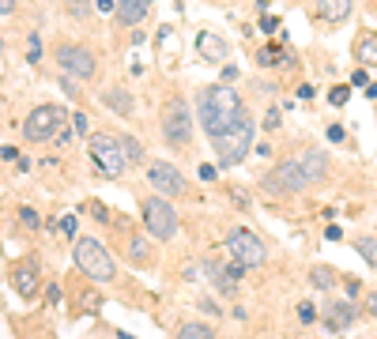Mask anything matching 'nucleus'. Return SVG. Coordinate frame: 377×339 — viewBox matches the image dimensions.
<instances>
[{"label":"nucleus","instance_id":"1","mask_svg":"<svg viewBox=\"0 0 377 339\" xmlns=\"http://www.w3.org/2000/svg\"><path fill=\"white\" fill-rule=\"evenodd\" d=\"M242 110H245L242 99H238L227 83L204 87V91L196 94V117H200V125H204L207 140H215V136L227 132V128L242 117Z\"/></svg>","mask_w":377,"mask_h":339},{"label":"nucleus","instance_id":"2","mask_svg":"<svg viewBox=\"0 0 377 339\" xmlns=\"http://www.w3.org/2000/svg\"><path fill=\"white\" fill-rule=\"evenodd\" d=\"M212 147H215V155H219L223 166L245 163V155H249V147H253V117H249V110H242V117H238L227 132L215 136Z\"/></svg>","mask_w":377,"mask_h":339},{"label":"nucleus","instance_id":"3","mask_svg":"<svg viewBox=\"0 0 377 339\" xmlns=\"http://www.w3.org/2000/svg\"><path fill=\"white\" fill-rule=\"evenodd\" d=\"M72 256H76V268L83 271L91 282H110V279L117 276V268H114V260H110V253L102 249V241H94V238H76Z\"/></svg>","mask_w":377,"mask_h":339},{"label":"nucleus","instance_id":"4","mask_svg":"<svg viewBox=\"0 0 377 339\" xmlns=\"http://www.w3.org/2000/svg\"><path fill=\"white\" fill-rule=\"evenodd\" d=\"M306 185H309V174H306V166H302V158H287V163H279L276 170H268V174L261 177V189L268 192V196L302 192Z\"/></svg>","mask_w":377,"mask_h":339},{"label":"nucleus","instance_id":"5","mask_svg":"<svg viewBox=\"0 0 377 339\" xmlns=\"http://www.w3.org/2000/svg\"><path fill=\"white\" fill-rule=\"evenodd\" d=\"M91 163H94V170H99L102 177H121V170L128 166L121 143H117L114 136H106V132L91 136Z\"/></svg>","mask_w":377,"mask_h":339},{"label":"nucleus","instance_id":"6","mask_svg":"<svg viewBox=\"0 0 377 339\" xmlns=\"http://www.w3.org/2000/svg\"><path fill=\"white\" fill-rule=\"evenodd\" d=\"M227 253L234 256L238 264H245V268H256V264H264L268 249H264V241L256 238L253 230H245V226H234V230L227 234Z\"/></svg>","mask_w":377,"mask_h":339},{"label":"nucleus","instance_id":"7","mask_svg":"<svg viewBox=\"0 0 377 339\" xmlns=\"http://www.w3.org/2000/svg\"><path fill=\"white\" fill-rule=\"evenodd\" d=\"M143 226H147L151 238L170 241L178 234V215H174V207L163 196H151V200H143Z\"/></svg>","mask_w":377,"mask_h":339},{"label":"nucleus","instance_id":"8","mask_svg":"<svg viewBox=\"0 0 377 339\" xmlns=\"http://www.w3.org/2000/svg\"><path fill=\"white\" fill-rule=\"evenodd\" d=\"M163 136L166 143L174 147H185L192 140V113H189V102L185 99H170V106L163 113Z\"/></svg>","mask_w":377,"mask_h":339},{"label":"nucleus","instance_id":"9","mask_svg":"<svg viewBox=\"0 0 377 339\" xmlns=\"http://www.w3.org/2000/svg\"><path fill=\"white\" fill-rule=\"evenodd\" d=\"M64 117H68V113L61 106H38V110H30L27 121H23V136H27L30 143H42V140H50V136H57Z\"/></svg>","mask_w":377,"mask_h":339},{"label":"nucleus","instance_id":"10","mask_svg":"<svg viewBox=\"0 0 377 339\" xmlns=\"http://www.w3.org/2000/svg\"><path fill=\"white\" fill-rule=\"evenodd\" d=\"M57 64L68 76H76V79H91L94 76V53L91 50H83V45H76V42H68V45H61L57 50Z\"/></svg>","mask_w":377,"mask_h":339},{"label":"nucleus","instance_id":"11","mask_svg":"<svg viewBox=\"0 0 377 339\" xmlns=\"http://www.w3.org/2000/svg\"><path fill=\"white\" fill-rule=\"evenodd\" d=\"M147 181L155 192H166V196H181V192H185V177H181V170L174 163H151Z\"/></svg>","mask_w":377,"mask_h":339},{"label":"nucleus","instance_id":"12","mask_svg":"<svg viewBox=\"0 0 377 339\" xmlns=\"http://www.w3.org/2000/svg\"><path fill=\"white\" fill-rule=\"evenodd\" d=\"M351 12H355V4H351V0H317V15H320V23H328V27L347 23Z\"/></svg>","mask_w":377,"mask_h":339},{"label":"nucleus","instance_id":"13","mask_svg":"<svg viewBox=\"0 0 377 339\" xmlns=\"http://www.w3.org/2000/svg\"><path fill=\"white\" fill-rule=\"evenodd\" d=\"M151 12V0H117L114 15L121 27H136V23H143V15Z\"/></svg>","mask_w":377,"mask_h":339},{"label":"nucleus","instance_id":"14","mask_svg":"<svg viewBox=\"0 0 377 339\" xmlns=\"http://www.w3.org/2000/svg\"><path fill=\"white\" fill-rule=\"evenodd\" d=\"M12 282H15V290H19L23 298H34L38 294V268L34 264H15Z\"/></svg>","mask_w":377,"mask_h":339},{"label":"nucleus","instance_id":"15","mask_svg":"<svg viewBox=\"0 0 377 339\" xmlns=\"http://www.w3.org/2000/svg\"><path fill=\"white\" fill-rule=\"evenodd\" d=\"M355 61L363 64V68H374L377 64V34L374 30H363V34L355 38Z\"/></svg>","mask_w":377,"mask_h":339},{"label":"nucleus","instance_id":"16","mask_svg":"<svg viewBox=\"0 0 377 339\" xmlns=\"http://www.w3.org/2000/svg\"><path fill=\"white\" fill-rule=\"evenodd\" d=\"M355 317H358V309L351 302H336L332 309H328V317H325V328L328 332H340V328H347Z\"/></svg>","mask_w":377,"mask_h":339},{"label":"nucleus","instance_id":"17","mask_svg":"<svg viewBox=\"0 0 377 339\" xmlns=\"http://www.w3.org/2000/svg\"><path fill=\"white\" fill-rule=\"evenodd\" d=\"M196 50H200V56H207V61H223V56L230 53V45L223 42L219 34H207L204 30V34L196 38Z\"/></svg>","mask_w":377,"mask_h":339},{"label":"nucleus","instance_id":"18","mask_svg":"<svg viewBox=\"0 0 377 339\" xmlns=\"http://www.w3.org/2000/svg\"><path fill=\"white\" fill-rule=\"evenodd\" d=\"M102 102H106V110L110 113H121V117H132V94L128 91H117V87H110L106 94H102Z\"/></svg>","mask_w":377,"mask_h":339},{"label":"nucleus","instance_id":"19","mask_svg":"<svg viewBox=\"0 0 377 339\" xmlns=\"http://www.w3.org/2000/svg\"><path fill=\"white\" fill-rule=\"evenodd\" d=\"M302 166H306V174H309V181H320V177L328 174V155L325 151H306V155H302Z\"/></svg>","mask_w":377,"mask_h":339},{"label":"nucleus","instance_id":"20","mask_svg":"<svg viewBox=\"0 0 377 339\" xmlns=\"http://www.w3.org/2000/svg\"><path fill=\"white\" fill-rule=\"evenodd\" d=\"M309 282H314L317 290H332V287H336V271L325 268V264H317V268L309 271Z\"/></svg>","mask_w":377,"mask_h":339},{"label":"nucleus","instance_id":"21","mask_svg":"<svg viewBox=\"0 0 377 339\" xmlns=\"http://www.w3.org/2000/svg\"><path fill=\"white\" fill-rule=\"evenodd\" d=\"M117 143H121V151H125V163H128V166H136V163L143 158V155H140V143H136L132 136H125V132H121V136H117Z\"/></svg>","mask_w":377,"mask_h":339},{"label":"nucleus","instance_id":"22","mask_svg":"<svg viewBox=\"0 0 377 339\" xmlns=\"http://www.w3.org/2000/svg\"><path fill=\"white\" fill-rule=\"evenodd\" d=\"M174 339H215V336H212V328H207V325H181Z\"/></svg>","mask_w":377,"mask_h":339},{"label":"nucleus","instance_id":"23","mask_svg":"<svg viewBox=\"0 0 377 339\" xmlns=\"http://www.w3.org/2000/svg\"><path fill=\"white\" fill-rule=\"evenodd\" d=\"M355 245H358V253L366 256V264H370V268H377V238H358Z\"/></svg>","mask_w":377,"mask_h":339},{"label":"nucleus","instance_id":"24","mask_svg":"<svg viewBox=\"0 0 377 339\" xmlns=\"http://www.w3.org/2000/svg\"><path fill=\"white\" fill-rule=\"evenodd\" d=\"M347 99H351V87H332V91H328V102H332V106H347Z\"/></svg>","mask_w":377,"mask_h":339},{"label":"nucleus","instance_id":"25","mask_svg":"<svg viewBox=\"0 0 377 339\" xmlns=\"http://www.w3.org/2000/svg\"><path fill=\"white\" fill-rule=\"evenodd\" d=\"M298 320H302V325H314V320H317V309H314L309 302H302V305H298Z\"/></svg>","mask_w":377,"mask_h":339},{"label":"nucleus","instance_id":"26","mask_svg":"<svg viewBox=\"0 0 377 339\" xmlns=\"http://www.w3.org/2000/svg\"><path fill=\"white\" fill-rule=\"evenodd\" d=\"M276 128H279V110L272 106L268 113H264V132H276Z\"/></svg>","mask_w":377,"mask_h":339},{"label":"nucleus","instance_id":"27","mask_svg":"<svg viewBox=\"0 0 377 339\" xmlns=\"http://www.w3.org/2000/svg\"><path fill=\"white\" fill-rule=\"evenodd\" d=\"M19 219H23V226L38 230V212H34V207H23V212H19Z\"/></svg>","mask_w":377,"mask_h":339},{"label":"nucleus","instance_id":"28","mask_svg":"<svg viewBox=\"0 0 377 339\" xmlns=\"http://www.w3.org/2000/svg\"><path fill=\"white\" fill-rule=\"evenodd\" d=\"M366 83H370V72H366V68H358L355 76H351V87H366Z\"/></svg>","mask_w":377,"mask_h":339},{"label":"nucleus","instance_id":"29","mask_svg":"<svg viewBox=\"0 0 377 339\" xmlns=\"http://www.w3.org/2000/svg\"><path fill=\"white\" fill-rule=\"evenodd\" d=\"M143 253H147V245H143V241L136 238V241H132V260L140 264V260H143Z\"/></svg>","mask_w":377,"mask_h":339},{"label":"nucleus","instance_id":"30","mask_svg":"<svg viewBox=\"0 0 377 339\" xmlns=\"http://www.w3.org/2000/svg\"><path fill=\"white\" fill-rule=\"evenodd\" d=\"M68 8H72V15H87L91 4H87V0H68Z\"/></svg>","mask_w":377,"mask_h":339},{"label":"nucleus","instance_id":"31","mask_svg":"<svg viewBox=\"0 0 377 339\" xmlns=\"http://www.w3.org/2000/svg\"><path fill=\"white\" fill-rule=\"evenodd\" d=\"M366 313L377 320V290H374V294H366Z\"/></svg>","mask_w":377,"mask_h":339},{"label":"nucleus","instance_id":"32","mask_svg":"<svg viewBox=\"0 0 377 339\" xmlns=\"http://www.w3.org/2000/svg\"><path fill=\"white\" fill-rule=\"evenodd\" d=\"M72 128H76V132H87L91 125H87V117H83V113H76V117H72Z\"/></svg>","mask_w":377,"mask_h":339},{"label":"nucleus","instance_id":"33","mask_svg":"<svg viewBox=\"0 0 377 339\" xmlns=\"http://www.w3.org/2000/svg\"><path fill=\"white\" fill-rule=\"evenodd\" d=\"M328 140H332V143H343V128H340V125H328Z\"/></svg>","mask_w":377,"mask_h":339},{"label":"nucleus","instance_id":"34","mask_svg":"<svg viewBox=\"0 0 377 339\" xmlns=\"http://www.w3.org/2000/svg\"><path fill=\"white\" fill-rule=\"evenodd\" d=\"M27 56H30V61H38V56H42V45H38V38H30V50H27Z\"/></svg>","mask_w":377,"mask_h":339},{"label":"nucleus","instance_id":"35","mask_svg":"<svg viewBox=\"0 0 377 339\" xmlns=\"http://www.w3.org/2000/svg\"><path fill=\"white\" fill-rule=\"evenodd\" d=\"M91 212H94V219H102V223L110 219V212H106V207H102V204H91Z\"/></svg>","mask_w":377,"mask_h":339},{"label":"nucleus","instance_id":"36","mask_svg":"<svg viewBox=\"0 0 377 339\" xmlns=\"http://www.w3.org/2000/svg\"><path fill=\"white\" fill-rule=\"evenodd\" d=\"M325 238H328V241H340V238H343V230H340V226H328Z\"/></svg>","mask_w":377,"mask_h":339},{"label":"nucleus","instance_id":"37","mask_svg":"<svg viewBox=\"0 0 377 339\" xmlns=\"http://www.w3.org/2000/svg\"><path fill=\"white\" fill-rule=\"evenodd\" d=\"M61 230L64 234H76V219H72V215H68V219H61Z\"/></svg>","mask_w":377,"mask_h":339},{"label":"nucleus","instance_id":"38","mask_svg":"<svg viewBox=\"0 0 377 339\" xmlns=\"http://www.w3.org/2000/svg\"><path fill=\"white\" fill-rule=\"evenodd\" d=\"M94 8H99V12H114V8H117V0H99Z\"/></svg>","mask_w":377,"mask_h":339},{"label":"nucleus","instance_id":"39","mask_svg":"<svg viewBox=\"0 0 377 339\" xmlns=\"http://www.w3.org/2000/svg\"><path fill=\"white\" fill-rule=\"evenodd\" d=\"M15 12V0H0V15H12Z\"/></svg>","mask_w":377,"mask_h":339},{"label":"nucleus","instance_id":"40","mask_svg":"<svg viewBox=\"0 0 377 339\" xmlns=\"http://www.w3.org/2000/svg\"><path fill=\"white\" fill-rule=\"evenodd\" d=\"M223 79H227V83H230V79H238V68H234V64H227V68H223Z\"/></svg>","mask_w":377,"mask_h":339},{"label":"nucleus","instance_id":"41","mask_svg":"<svg viewBox=\"0 0 377 339\" xmlns=\"http://www.w3.org/2000/svg\"><path fill=\"white\" fill-rule=\"evenodd\" d=\"M374 4H377V0H374Z\"/></svg>","mask_w":377,"mask_h":339}]
</instances>
